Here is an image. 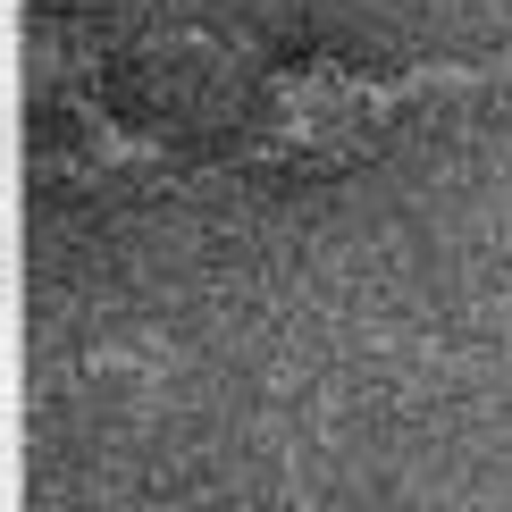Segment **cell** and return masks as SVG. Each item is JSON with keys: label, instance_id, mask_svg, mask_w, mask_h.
Instances as JSON below:
<instances>
[{"label": "cell", "instance_id": "1", "mask_svg": "<svg viewBox=\"0 0 512 512\" xmlns=\"http://www.w3.org/2000/svg\"><path fill=\"white\" fill-rule=\"evenodd\" d=\"M471 93H512V51H471V59H412L395 76L336 68V59H294L261 84V135L244 143L252 168L269 160H353L370 135L395 118H420L437 101Z\"/></svg>", "mask_w": 512, "mask_h": 512}]
</instances>
